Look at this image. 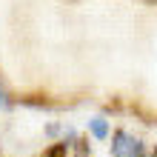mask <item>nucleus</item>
I'll return each mask as SVG.
<instances>
[{"label": "nucleus", "mask_w": 157, "mask_h": 157, "mask_svg": "<svg viewBox=\"0 0 157 157\" xmlns=\"http://www.w3.org/2000/svg\"><path fill=\"white\" fill-rule=\"evenodd\" d=\"M154 157H157V149H154Z\"/></svg>", "instance_id": "obj_4"}, {"label": "nucleus", "mask_w": 157, "mask_h": 157, "mask_svg": "<svg viewBox=\"0 0 157 157\" xmlns=\"http://www.w3.org/2000/svg\"><path fill=\"white\" fill-rule=\"evenodd\" d=\"M112 157H143V143L126 132H117L112 143Z\"/></svg>", "instance_id": "obj_1"}, {"label": "nucleus", "mask_w": 157, "mask_h": 157, "mask_svg": "<svg viewBox=\"0 0 157 157\" xmlns=\"http://www.w3.org/2000/svg\"><path fill=\"white\" fill-rule=\"evenodd\" d=\"M0 106H3V109L9 106V100H6V91H3V86H0Z\"/></svg>", "instance_id": "obj_3"}, {"label": "nucleus", "mask_w": 157, "mask_h": 157, "mask_svg": "<svg viewBox=\"0 0 157 157\" xmlns=\"http://www.w3.org/2000/svg\"><path fill=\"white\" fill-rule=\"evenodd\" d=\"M89 128H91V134L97 137V140H103V137L109 134V123L103 117H94V120H89Z\"/></svg>", "instance_id": "obj_2"}]
</instances>
